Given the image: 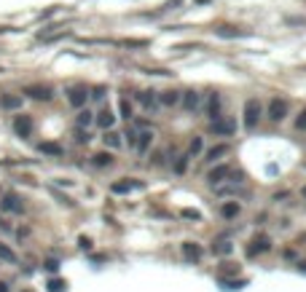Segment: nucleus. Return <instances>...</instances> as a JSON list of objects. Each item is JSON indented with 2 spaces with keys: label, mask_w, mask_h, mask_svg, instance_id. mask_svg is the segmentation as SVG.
I'll use <instances>...</instances> for the list:
<instances>
[{
  "label": "nucleus",
  "mask_w": 306,
  "mask_h": 292,
  "mask_svg": "<svg viewBox=\"0 0 306 292\" xmlns=\"http://www.w3.org/2000/svg\"><path fill=\"white\" fill-rule=\"evenodd\" d=\"M209 132L212 134H223V137H231V134L237 132V123H234L231 118H215L212 126H209Z\"/></svg>",
  "instance_id": "obj_2"
},
{
  "label": "nucleus",
  "mask_w": 306,
  "mask_h": 292,
  "mask_svg": "<svg viewBox=\"0 0 306 292\" xmlns=\"http://www.w3.org/2000/svg\"><path fill=\"white\" fill-rule=\"evenodd\" d=\"M140 102H143L145 110H156L159 105H161V102L156 99V92H143V94H140Z\"/></svg>",
  "instance_id": "obj_15"
},
{
  "label": "nucleus",
  "mask_w": 306,
  "mask_h": 292,
  "mask_svg": "<svg viewBox=\"0 0 306 292\" xmlns=\"http://www.w3.org/2000/svg\"><path fill=\"white\" fill-rule=\"evenodd\" d=\"M0 292H8V284H3V281H0Z\"/></svg>",
  "instance_id": "obj_39"
},
{
  "label": "nucleus",
  "mask_w": 306,
  "mask_h": 292,
  "mask_svg": "<svg viewBox=\"0 0 306 292\" xmlns=\"http://www.w3.org/2000/svg\"><path fill=\"white\" fill-rule=\"evenodd\" d=\"M24 94L32 97V99H51L54 97V92L48 86H27V89H24Z\"/></svg>",
  "instance_id": "obj_10"
},
{
  "label": "nucleus",
  "mask_w": 306,
  "mask_h": 292,
  "mask_svg": "<svg viewBox=\"0 0 306 292\" xmlns=\"http://www.w3.org/2000/svg\"><path fill=\"white\" fill-rule=\"evenodd\" d=\"M225 290H239V287H244V281H223Z\"/></svg>",
  "instance_id": "obj_35"
},
{
  "label": "nucleus",
  "mask_w": 306,
  "mask_h": 292,
  "mask_svg": "<svg viewBox=\"0 0 306 292\" xmlns=\"http://www.w3.org/2000/svg\"><path fill=\"white\" fill-rule=\"evenodd\" d=\"M92 97H94V99H102V97H105V86H97V89L92 92Z\"/></svg>",
  "instance_id": "obj_37"
},
{
  "label": "nucleus",
  "mask_w": 306,
  "mask_h": 292,
  "mask_svg": "<svg viewBox=\"0 0 306 292\" xmlns=\"http://www.w3.org/2000/svg\"><path fill=\"white\" fill-rule=\"evenodd\" d=\"M295 129H301V132L306 129V110H301V115L295 118Z\"/></svg>",
  "instance_id": "obj_32"
},
{
  "label": "nucleus",
  "mask_w": 306,
  "mask_h": 292,
  "mask_svg": "<svg viewBox=\"0 0 306 292\" xmlns=\"http://www.w3.org/2000/svg\"><path fill=\"white\" fill-rule=\"evenodd\" d=\"M0 105H3V108H8V110H14V108H19V105H22V97H11V94H8V97L0 99Z\"/></svg>",
  "instance_id": "obj_23"
},
{
  "label": "nucleus",
  "mask_w": 306,
  "mask_h": 292,
  "mask_svg": "<svg viewBox=\"0 0 306 292\" xmlns=\"http://www.w3.org/2000/svg\"><path fill=\"white\" fill-rule=\"evenodd\" d=\"M14 129H16L19 137H30V134H32V118H30V115H16Z\"/></svg>",
  "instance_id": "obj_6"
},
{
  "label": "nucleus",
  "mask_w": 306,
  "mask_h": 292,
  "mask_svg": "<svg viewBox=\"0 0 306 292\" xmlns=\"http://www.w3.org/2000/svg\"><path fill=\"white\" fill-rule=\"evenodd\" d=\"M159 102H161V105H177L180 102V94L177 92H164V94H159Z\"/></svg>",
  "instance_id": "obj_19"
},
{
  "label": "nucleus",
  "mask_w": 306,
  "mask_h": 292,
  "mask_svg": "<svg viewBox=\"0 0 306 292\" xmlns=\"http://www.w3.org/2000/svg\"><path fill=\"white\" fill-rule=\"evenodd\" d=\"M183 258L188 260V263H199V260H202V246H199L196 241H183Z\"/></svg>",
  "instance_id": "obj_4"
},
{
  "label": "nucleus",
  "mask_w": 306,
  "mask_h": 292,
  "mask_svg": "<svg viewBox=\"0 0 306 292\" xmlns=\"http://www.w3.org/2000/svg\"><path fill=\"white\" fill-rule=\"evenodd\" d=\"M113 123H116V115L110 113V110H102V113L97 115V126L99 129H110Z\"/></svg>",
  "instance_id": "obj_17"
},
{
  "label": "nucleus",
  "mask_w": 306,
  "mask_h": 292,
  "mask_svg": "<svg viewBox=\"0 0 306 292\" xmlns=\"http://www.w3.org/2000/svg\"><path fill=\"white\" fill-rule=\"evenodd\" d=\"M134 188H143V183H137V180H121V183L110 185V193L113 196H124V193H129V190H134Z\"/></svg>",
  "instance_id": "obj_5"
},
{
  "label": "nucleus",
  "mask_w": 306,
  "mask_h": 292,
  "mask_svg": "<svg viewBox=\"0 0 306 292\" xmlns=\"http://www.w3.org/2000/svg\"><path fill=\"white\" fill-rule=\"evenodd\" d=\"M41 153H46V155H62V148L54 145V142H43L41 145Z\"/></svg>",
  "instance_id": "obj_21"
},
{
  "label": "nucleus",
  "mask_w": 306,
  "mask_h": 292,
  "mask_svg": "<svg viewBox=\"0 0 306 292\" xmlns=\"http://www.w3.org/2000/svg\"><path fill=\"white\" fill-rule=\"evenodd\" d=\"M228 174H231V166H225V164H223V166H215L212 172L207 174V180H209V185H218L220 180H225Z\"/></svg>",
  "instance_id": "obj_12"
},
{
  "label": "nucleus",
  "mask_w": 306,
  "mask_h": 292,
  "mask_svg": "<svg viewBox=\"0 0 306 292\" xmlns=\"http://www.w3.org/2000/svg\"><path fill=\"white\" fill-rule=\"evenodd\" d=\"M43 268L51 271V274H57V271H59V260H46V263H43Z\"/></svg>",
  "instance_id": "obj_33"
},
{
  "label": "nucleus",
  "mask_w": 306,
  "mask_h": 292,
  "mask_svg": "<svg viewBox=\"0 0 306 292\" xmlns=\"http://www.w3.org/2000/svg\"><path fill=\"white\" fill-rule=\"evenodd\" d=\"M180 102H183V110H188V113H196V110H199V94L196 92H183Z\"/></svg>",
  "instance_id": "obj_8"
},
{
  "label": "nucleus",
  "mask_w": 306,
  "mask_h": 292,
  "mask_svg": "<svg viewBox=\"0 0 306 292\" xmlns=\"http://www.w3.org/2000/svg\"><path fill=\"white\" fill-rule=\"evenodd\" d=\"M92 164L94 166H110V164H113V158H110V153H94L92 155Z\"/></svg>",
  "instance_id": "obj_20"
},
{
  "label": "nucleus",
  "mask_w": 306,
  "mask_h": 292,
  "mask_svg": "<svg viewBox=\"0 0 306 292\" xmlns=\"http://www.w3.org/2000/svg\"><path fill=\"white\" fill-rule=\"evenodd\" d=\"M150 142H153V134L145 129V132H140V137H137V142H134V148H137V153H145V150L150 148Z\"/></svg>",
  "instance_id": "obj_16"
},
{
  "label": "nucleus",
  "mask_w": 306,
  "mask_h": 292,
  "mask_svg": "<svg viewBox=\"0 0 306 292\" xmlns=\"http://www.w3.org/2000/svg\"><path fill=\"white\" fill-rule=\"evenodd\" d=\"M298 268H301V271H304V274H306V260H304V263H301V265H298Z\"/></svg>",
  "instance_id": "obj_40"
},
{
  "label": "nucleus",
  "mask_w": 306,
  "mask_h": 292,
  "mask_svg": "<svg viewBox=\"0 0 306 292\" xmlns=\"http://www.w3.org/2000/svg\"><path fill=\"white\" fill-rule=\"evenodd\" d=\"M288 113H290V105L285 102V99L277 97V99H272V102H269V118H272V121H282Z\"/></svg>",
  "instance_id": "obj_3"
},
{
  "label": "nucleus",
  "mask_w": 306,
  "mask_h": 292,
  "mask_svg": "<svg viewBox=\"0 0 306 292\" xmlns=\"http://www.w3.org/2000/svg\"><path fill=\"white\" fill-rule=\"evenodd\" d=\"M118 108H121L124 118H132V105H129V102H127V99H121V105H118Z\"/></svg>",
  "instance_id": "obj_31"
},
{
  "label": "nucleus",
  "mask_w": 306,
  "mask_h": 292,
  "mask_svg": "<svg viewBox=\"0 0 306 292\" xmlns=\"http://www.w3.org/2000/svg\"><path fill=\"white\" fill-rule=\"evenodd\" d=\"M260 113H263V105H260L258 99H247V105H244V126L253 129L255 123H258Z\"/></svg>",
  "instance_id": "obj_1"
},
{
  "label": "nucleus",
  "mask_w": 306,
  "mask_h": 292,
  "mask_svg": "<svg viewBox=\"0 0 306 292\" xmlns=\"http://www.w3.org/2000/svg\"><path fill=\"white\" fill-rule=\"evenodd\" d=\"M81 246H83V249H89V246H92V241H89L86 236H81Z\"/></svg>",
  "instance_id": "obj_38"
},
{
  "label": "nucleus",
  "mask_w": 306,
  "mask_h": 292,
  "mask_svg": "<svg viewBox=\"0 0 306 292\" xmlns=\"http://www.w3.org/2000/svg\"><path fill=\"white\" fill-rule=\"evenodd\" d=\"M64 287H67V284H64L62 279H51V281H48V292H64Z\"/></svg>",
  "instance_id": "obj_28"
},
{
  "label": "nucleus",
  "mask_w": 306,
  "mask_h": 292,
  "mask_svg": "<svg viewBox=\"0 0 306 292\" xmlns=\"http://www.w3.org/2000/svg\"><path fill=\"white\" fill-rule=\"evenodd\" d=\"M67 97H70V105H73V108H83V102H86V89L83 86H73L67 92Z\"/></svg>",
  "instance_id": "obj_9"
},
{
  "label": "nucleus",
  "mask_w": 306,
  "mask_h": 292,
  "mask_svg": "<svg viewBox=\"0 0 306 292\" xmlns=\"http://www.w3.org/2000/svg\"><path fill=\"white\" fill-rule=\"evenodd\" d=\"M0 258L6 260V263H16V255H14L6 244H0Z\"/></svg>",
  "instance_id": "obj_25"
},
{
  "label": "nucleus",
  "mask_w": 306,
  "mask_h": 292,
  "mask_svg": "<svg viewBox=\"0 0 306 292\" xmlns=\"http://www.w3.org/2000/svg\"><path fill=\"white\" fill-rule=\"evenodd\" d=\"M202 153V137H193L191 139V155H199Z\"/></svg>",
  "instance_id": "obj_29"
},
{
  "label": "nucleus",
  "mask_w": 306,
  "mask_h": 292,
  "mask_svg": "<svg viewBox=\"0 0 306 292\" xmlns=\"http://www.w3.org/2000/svg\"><path fill=\"white\" fill-rule=\"evenodd\" d=\"M185 169H188V155H180V161L175 164V172H177V174H183Z\"/></svg>",
  "instance_id": "obj_30"
},
{
  "label": "nucleus",
  "mask_w": 306,
  "mask_h": 292,
  "mask_svg": "<svg viewBox=\"0 0 306 292\" xmlns=\"http://www.w3.org/2000/svg\"><path fill=\"white\" fill-rule=\"evenodd\" d=\"M207 115H209V121L220 118V97L218 94H209L207 97Z\"/></svg>",
  "instance_id": "obj_13"
},
{
  "label": "nucleus",
  "mask_w": 306,
  "mask_h": 292,
  "mask_svg": "<svg viewBox=\"0 0 306 292\" xmlns=\"http://www.w3.org/2000/svg\"><path fill=\"white\" fill-rule=\"evenodd\" d=\"M269 249H272V239L269 236H258L253 241V246L247 249V255H260V252H269Z\"/></svg>",
  "instance_id": "obj_7"
},
{
  "label": "nucleus",
  "mask_w": 306,
  "mask_h": 292,
  "mask_svg": "<svg viewBox=\"0 0 306 292\" xmlns=\"http://www.w3.org/2000/svg\"><path fill=\"white\" fill-rule=\"evenodd\" d=\"M220 212H223V217H237L239 215V204H223V209H220Z\"/></svg>",
  "instance_id": "obj_24"
},
{
  "label": "nucleus",
  "mask_w": 306,
  "mask_h": 292,
  "mask_svg": "<svg viewBox=\"0 0 306 292\" xmlns=\"http://www.w3.org/2000/svg\"><path fill=\"white\" fill-rule=\"evenodd\" d=\"M301 193H304V199H306V185H304V188H301Z\"/></svg>",
  "instance_id": "obj_41"
},
{
  "label": "nucleus",
  "mask_w": 306,
  "mask_h": 292,
  "mask_svg": "<svg viewBox=\"0 0 306 292\" xmlns=\"http://www.w3.org/2000/svg\"><path fill=\"white\" fill-rule=\"evenodd\" d=\"M0 206H3V209H6V212H22L24 206H22V201L16 199V196L14 193H6L3 196V201H0Z\"/></svg>",
  "instance_id": "obj_11"
},
{
  "label": "nucleus",
  "mask_w": 306,
  "mask_h": 292,
  "mask_svg": "<svg viewBox=\"0 0 306 292\" xmlns=\"http://www.w3.org/2000/svg\"><path fill=\"white\" fill-rule=\"evenodd\" d=\"M92 121H94V118H92V113H89V110H81V113H78V126H81V129L89 126Z\"/></svg>",
  "instance_id": "obj_27"
},
{
  "label": "nucleus",
  "mask_w": 306,
  "mask_h": 292,
  "mask_svg": "<svg viewBox=\"0 0 306 292\" xmlns=\"http://www.w3.org/2000/svg\"><path fill=\"white\" fill-rule=\"evenodd\" d=\"M105 145H108V148H118V145H121V137L113 134V132H108L105 134Z\"/></svg>",
  "instance_id": "obj_26"
},
{
  "label": "nucleus",
  "mask_w": 306,
  "mask_h": 292,
  "mask_svg": "<svg viewBox=\"0 0 306 292\" xmlns=\"http://www.w3.org/2000/svg\"><path fill=\"white\" fill-rule=\"evenodd\" d=\"M175 6H183V0H169V3H164L161 6V11H172Z\"/></svg>",
  "instance_id": "obj_34"
},
{
  "label": "nucleus",
  "mask_w": 306,
  "mask_h": 292,
  "mask_svg": "<svg viewBox=\"0 0 306 292\" xmlns=\"http://www.w3.org/2000/svg\"><path fill=\"white\" fill-rule=\"evenodd\" d=\"M218 35L220 38H244V32H239V30H234V27H220Z\"/></svg>",
  "instance_id": "obj_22"
},
{
  "label": "nucleus",
  "mask_w": 306,
  "mask_h": 292,
  "mask_svg": "<svg viewBox=\"0 0 306 292\" xmlns=\"http://www.w3.org/2000/svg\"><path fill=\"white\" fill-rule=\"evenodd\" d=\"M212 249L218 255H231V249H234V244L228 239H225V236H218V239H215V244H212Z\"/></svg>",
  "instance_id": "obj_14"
},
{
  "label": "nucleus",
  "mask_w": 306,
  "mask_h": 292,
  "mask_svg": "<svg viewBox=\"0 0 306 292\" xmlns=\"http://www.w3.org/2000/svg\"><path fill=\"white\" fill-rule=\"evenodd\" d=\"M183 217H191V220H199V212H196V209H183Z\"/></svg>",
  "instance_id": "obj_36"
},
{
  "label": "nucleus",
  "mask_w": 306,
  "mask_h": 292,
  "mask_svg": "<svg viewBox=\"0 0 306 292\" xmlns=\"http://www.w3.org/2000/svg\"><path fill=\"white\" fill-rule=\"evenodd\" d=\"M225 153H228V145H215L212 150H207V155H204V161H209V164H212V161L223 158Z\"/></svg>",
  "instance_id": "obj_18"
}]
</instances>
